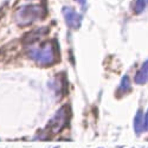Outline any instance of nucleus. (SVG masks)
I'll use <instances>...</instances> for the list:
<instances>
[{
  "mask_svg": "<svg viewBox=\"0 0 148 148\" xmlns=\"http://www.w3.org/2000/svg\"><path fill=\"white\" fill-rule=\"evenodd\" d=\"M64 12V17L66 19V23L69 24V26L71 27H78L79 26V23H81V16L77 13L75 10H72L70 7H65L63 10Z\"/></svg>",
  "mask_w": 148,
  "mask_h": 148,
  "instance_id": "obj_1",
  "label": "nucleus"
},
{
  "mask_svg": "<svg viewBox=\"0 0 148 148\" xmlns=\"http://www.w3.org/2000/svg\"><path fill=\"white\" fill-rule=\"evenodd\" d=\"M148 81V60H146L141 69L138 71L136 76H135V82L138 84H143Z\"/></svg>",
  "mask_w": 148,
  "mask_h": 148,
  "instance_id": "obj_2",
  "label": "nucleus"
},
{
  "mask_svg": "<svg viewBox=\"0 0 148 148\" xmlns=\"http://www.w3.org/2000/svg\"><path fill=\"white\" fill-rule=\"evenodd\" d=\"M134 127H135V132H136V134H140L143 130V119H142V112L141 110H139L136 116H135Z\"/></svg>",
  "mask_w": 148,
  "mask_h": 148,
  "instance_id": "obj_3",
  "label": "nucleus"
},
{
  "mask_svg": "<svg viewBox=\"0 0 148 148\" xmlns=\"http://www.w3.org/2000/svg\"><path fill=\"white\" fill-rule=\"evenodd\" d=\"M148 5V0H135L134 3V12L135 13H141Z\"/></svg>",
  "mask_w": 148,
  "mask_h": 148,
  "instance_id": "obj_4",
  "label": "nucleus"
},
{
  "mask_svg": "<svg viewBox=\"0 0 148 148\" xmlns=\"http://www.w3.org/2000/svg\"><path fill=\"white\" fill-rule=\"evenodd\" d=\"M121 90L123 91H128L130 89V83H129V78L127 76H125L122 78V83H121V87H120Z\"/></svg>",
  "mask_w": 148,
  "mask_h": 148,
  "instance_id": "obj_5",
  "label": "nucleus"
},
{
  "mask_svg": "<svg viewBox=\"0 0 148 148\" xmlns=\"http://www.w3.org/2000/svg\"><path fill=\"white\" fill-rule=\"evenodd\" d=\"M143 130H148V110H147V114L145 115V119H143Z\"/></svg>",
  "mask_w": 148,
  "mask_h": 148,
  "instance_id": "obj_6",
  "label": "nucleus"
},
{
  "mask_svg": "<svg viewBox=\"0 0 148 148\" xmlns=\"http://www.w3.org/2000/svg\"><path fill=\"white\" fill-rule=\"evenodd\" d=\"M78 1H79V3H82V4H83V3H84V0H78Z\"/></svg>",
  "mask_w": 148,
  "mask_h": 148,
  "instance_id": "obj_7",
  "label": "nucleus"
}]
</instances>
